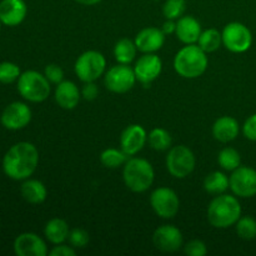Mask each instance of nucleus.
Instances as JSON below:
<instances>
[{
  "label": "nucleus",
  "instance_id": "20e7f679",
  "mask_svg": "<svg viewBox=\"0 0 256 256\" xmlns=\"http://www.w3.org/2000/svg\"><path fill=\"white\" fill-rule=\"evenodd\" d=\"M122 179L132 192H145L152 188L155 179L152 165L142 158H129L124 164Z\"/></svg>",
  "mask_w": 256,
  "mask_h": 256
},
{
  "label": "nucleus",
  "instance_id": "a878e982",
  "mask_svg": "<svg viewBox=\"0 0 256 256\" xmlns=\"http://www.w3.org/2000/svg\"><path fill=\"white\" fill-rule=\"evenodd\" d=\"M222 32L218 29H214V28H210V29L202 32L199 40H198V45H199L206 54L208 52H216V50L222 46Z\"/></svg>",
  "mask_w": 256,
  "mask_h": 256
},
{
  "label": "nucleus",
  "instance_id": "ea45409f",
  "mask_svg": "<svg viewBox=\"0 0 256 256\" xmlns=\"http://www.w3.org/2000/svg\"><path fill=\"white\" fill-rule=\"evenodd\" d=\"M75 2H76L78 4L85 5V6H92V5L99 4L102 0H75Z\"/></svg>",
  "mask_w": 256,
  "mask_h": 256
},
{
  "label": "nucleus",
  "instance_id": "9b49d317",
  "mask_svg": "<svg viewBox=\"0 0 256 256\" xmlns=\"http://www.w3.org/2000/svg\"><path fill=\"white\" fill-rule=\"evenodd\" d=\"M230 190L235 196L248 199L256 195V170L250 166H242L232 172L229 176Z\"/></svg>",
  "mask_w": 256,
  "mask_h": 256
},
{
  "label": "nucleus",
  "instance_id": "4468645a",
  "mask_svg": "<svg viewBox=\"0 0 256 256\" xmlns=\"http://www.w3.org/2000/svg\"><path fill=\"white\" fill-rule=\"evenodd\" d=\"M155 248L162 252H175L182 246V234L174 225H162L152 234Z\"/></svg>",
  "mask_w": 256,
  "mask_h": 256
},
{
  "label": "nucleus",
  "instance_id": "423d86ee",
  "mask_svg": "<svg viewBox=\"0 0 256 256\" xmlns=\"http://www.w3.org/2000/svg\"><path fill=\"white\" fill-rule=\"evenodd\" d=\"M106 60L102 52L96 50H88L76 59L74 70L76 76L82 82H95L105 72Z\"/></svg>",
  "mask_w": 256,
  "mask_h": 256
},
{
  "label": "nucleus",
  "instance_id": "aec40b11",
  "mask_svg": "<svg viewBox=\"0 0 256 256\" xmlns=\"http://www.w3.org/2000/svg\"><path fill=\"white\" fill-rule=\"evenodd\" d=\"M178 39L185 45L195 44L199 40L202 34V25L199 20L195 19L192 15H182L176 22V30H175Z\"/></svg>",
  "mask_w": 256,
  "mask_h": 256
},
{
  "label": "nucleus",
  "instance_id": "58836bf2",
  "mask_svg": "<svg viewBox=\"0 0 256 256\" xmlns=\"http://www.w3.org/2000/svg\"><path fill=\"white\" fill-rule=\"evenodd\" d=\"M162 32H164L165 35L172 34V32H175V30H176V22H175V20L166 19V22L162 24Z\"/></svg>",
  "mask_w": 256,
  "mask_h": 256
},
{
  "label": "nucleus",
  "instance_id": "1a4fd4ad",
  "mask_svg": "<svg viewBox=\"0 0 256 256\" xmlns=\"http://www.w3.org/2000/svg\"><path fill=\"white\" fill-rule=\"evenodd\" d=\"M150 205L158 216L162 219H172L179 212L180 200L174 190L160 186L150 195Z\"/></svg>",
  "mask_w": 256,
  "mask_h": 256
},
{
  "label": "nucleus",
  "instance_id": "cd10ccee",
  "mask_svg": "<svg viewBox=\"0 0 256 256\" xmlns=\"http://www.w3.org/2000/svg\"><path fill=\"white\" fill-rule=\"evenodd\" d=\"M218 162L225 172H234L242 165V156L236 149L228 146L220 150L218 155Z\"/></svg>",
  "mask_w": 256,
  "mask_h": 256
},
{
  "label": "nucleus",
  "instance_id": "39448f33",
  "mask_svg": "<svg viewBox=\"0 0 256 256\" xmlns=\"http://www.w3.org/2000/svg\"><path fill=\"white\" fill-rule=\"evenodd\" d=\"M18 92L28 102H42L49 98L52 88L44 74L35 70H26L18 79Z\"/></svg>",
  "mask_w": 256,
  "mask_h": 256
},
{
  "label": "nucleus",
  "instance_id": "f8f14e48",
  "mask_svg": "<svg viewBox=\"0 0 256 256\" xmlns=\"http://www.w3.org/2000/svg\"><path fill=\"white\" fill-rule=\"evenodd\" d=\"M0 122L8 130L24 129L32 122V109L25 102H14L5 108Z\"/></svg>",
  "mask_w": 256,
  "mask_h": 256
},
{
  "label": "nucleus",
  "instance_id": "f257e3e1",
  "mask_svg": "<svg viewBox=\"0 0 256 256\" xmlns=\"http://www.w3.org/2000/svg\"><path fill=\"white\" fill-rule=\"evenodd\" d=\"M39 164V152L32 142H20L12 145L2 159V170L12 180H26Z\"/></svg>",
  "mask_w": 256,
  "mask_h": 256
},
{
  "label": "nucleus",
  "instance_id": "b1692460",
  "mask_svg": "<svg viewBox=\"0 0 256 256\" xmlns=\"http://www.w3.org/2000/svg\"><path fill=\"white\" fill-rule=\"evenodd\" d=\"M230 188L229 176L222 172H212L204 179V189L208 194H224Z\"/></svg>",
  "mask_w": 256,
  "mask_h": 256
},
{
  "label": "nucleus",
  "instance_id": "c9c22d12",
  "mask_svg": "<svg viewBox=\"0 0 256 256\" xmlns=\"http://www.w3.org/2000/svg\"><path fill=\"white\" fill-rule=\"evenodd\" d=\"M242 134L250 142H256V114L250 115L242 125Z\"/></svg>",
  "mask_w": 256,
  "mask_h": 256
},
{
  "label": "nucleus",
  "instance_id": "0eeeda50",
  "mask_svg": "<svg viewBox=\"0 0 256 256\" xmlns=\"http://www.w3.org/2000/svg\"><path fill=\"white\" fill-rule=\"evenodd\" d=\"M195 155L185 145H176L170 148L166 155V169L172 176L176 179H185L195 169Z\"/></svg>",
  "mask_w": 256,
  "mask_h": 256
},
{
  "label": "nucleus",
  "instance_id": "ddd939ff",
  "mask_svg": "<svg viewBox=\"0 0 256 256\" xmlns=\"http://www.w3.org/2000/svg\"><path fill=\"white\" fill-rule=\"evenodd\" d=\"M132 69H134L138 82L148 86L160 76L162 70V62L154 52H148L136 60Z\"/></svg>",
  "mask_w": 256,
  "mask_h": 256
},
{
  "label": "nucleus",
  "instance_id": "7ed1b4c3",
  "mask_svg": "<svg viewBox=\"0 0 256 256\" xmlns=\"http://www.w3.org/2000/svg\"><path fill=\"white\" fill-rule=\"evenodd\" d=\"M206 52L195 44H188L176 52L174 58V69L185 79H196L208 69Z\"/></svg>",
  "mask_w": 256,
  "mask_h": 256
},
{
  "label": "nucleus",
  "instance_id": "f03ea898",
  "mask_svg": "<svg viewBox=\"0 0 256 256\" xmlns=\"http://www.w3.org/2000/svg\"><path fill=\"white\" fill-rule=\"evenodd\" d=\"M208 222L216 229L234 226L242 218V205L236 196L228 194L216 195L208 206Z\"/></svg>",
  "mask_w": 256,
  "mask_h": 256
},
{
  "label": "nucleus",
  "instance_id": "4c0bfd02",
  "mask_svg": "<svg viewBox=\"0 0 256 256\" xmlns=\"http://www.w3.org/2000/svg\"><path fill=\"white\" fill-rule=\"evenodd\" d=\"M75 254L76 252H75L74 248L65 245L64 242L54 246V249L49 252L50 256H75Z\"/></svg>",
  "mask_w": 256,
  "mask_h": 256
},
{
  "label": "nucleus",
  "instance_id": "c756f323",
  "mask_svg": "<svg viewBox=\"0 0 256 256\" xmlns=\"http://www.w3.org/2000/svg\"><path fill=\"white\" fill-rule=\"evenodd\" d=\"M236 234L242 240H254L256 238V220L252 216H242L235 224Z\"/></svg>",
  "mask_w": 256,
  "mask_h": 256
},
{
  "label": "nucleus",
  "instance_id": "dca6fc26",
  "mask_svg": "<svg viewBox=\"0 0 256 256\" xmlns=\"http://www.w3.org/2000/svg\"><path fill=\"white\" fill-rule=\"evenodd\" d=\"M14 252L18 256H46L48 246L39 235L22 232L15 239Z\"/></svg>",
  "mask_w": 256,
  "mask_h": 256
},
{
  "label": "nucleus",
  "instance_id": "e433bc0d",
  "mask_svg": "<svg viewBox=\"0 0 256 256\" xmlns=\"http://www.w3.org/2000/svg\"><path fill=\"white\" fill-rule=\"evenodd\" d=\"M98 94H99V88H98V85L94 82H84V86L82 89V96L85 100H89V102L95 100Z\"/></svg>",
  "mask_w": 256,
  "mask_h": 256
},
{
  "label": "nucleus",
  "instance_id": "4be33fe9",
  "mask_svg": "<svg viewBox=\"0 0 256 256\" xmlns=\"http://www.w3.org/2000/svg\"><path fill=\"white\" fill-rule=\"evenodd\" d=\"M20 192L25 202L30 204H42L46 200L48 190L46 186L40 180L26 179L20 186Z\"/></svg>",
  "mask_w": 256,
  "mask_h": 256
},
{
  "label": "nucleus",
  "instance_id": "79ce46f5",
  "mask_svg": "<svg viewBox=\"0 0 256 256\" xmlns=\"http://www.w3.org/2000/svg\"><path fill=\"white\" fill-rule=\"evenodd\" d=\"M150 2H159V0H150Z\"/></svg>",
  "mask_w": 256,
  "mask_h": 256
},
{
  "label": "nucleus",
  "instance_id": "412c9836",
  "mask_svg": "<svg viewBox=\"0 0 256 256\" xmlns=\"http://www.w3.org/2000/svg\"><path fill=\"white\" fill-rule=\"evenodd\" d=\"M240 132V125L235 118L225 116L219 118L212 125V136L220 142H230L238 138Z\"/></svg>",
  "mask_w": 256,
  "mask_h": 256
},
{
  "label": "nucleus",
  "instance_id": "6e6552de",
  "mask_svg": "<svg viewBox=\"0 0 256 256\" xmlns=\"http://www.w3.org/2000/svg\"><path fill=\"white\" fill-rule=\"evenodd\" d=\"M222 45L229 52L242 54L248 52L252 45V34L249 28L239 22H229L222 32Z\"/></svg>",
  "mask_w": 256,
  "mask_h": 256
},
{
  "label": "nucleus",
  "instance_id": "5701e85b",
  "mask_svg": "<svg viewBox=\"0 0 256 256\" xmlns=\"http://www.w3.org/2000/svg\"><path fill=\"white\" fill-rule=\"evenodd\" d=\"M45 238L49 240L52 244L59 245L62 244L65 240H68L70 234L69 225L65 220L59 219V218H54V219L49 220L44 228Z\"/></svg>",
  "mask_w": 256,
  "mask_h": 256
},
{
  "label": "nucleus",
  "instance_id": "393cba45",
  "mask_svg": "<svg viewBox=\"0 0 256 256\" xmlns=\"http://www.w3.org/2000/svg\"><path fill=\"white\" fill-rule=\"evenodd\" d=\"M138 52V48L135 42L130 39H122L115 44L114 46V58L119 64L129 65L135 59Z\"/></svg>",
  "mask_w": 256,
  "mask_h": 256
},
{
  "label": "nucleus",
  "instance_id": "9d476101",
  "mask_svg": "<svg viewBox=\"0 0 256 256\" xmlns=\"http://www.w3.org/2000/svg\"><path fill=\"white\" fill-rule=\"evenodd\" d=\"M136 76L132 68L126 64H118L110 68L104 78V84L108 90L115 94H125L134 88Z\"/></svg>",
  "mask_w": 256,
  "mask_h": 256
},
{
  "label": "nucleus",
  "instance_id": "c85d7f7f",
  "mask_svg": "<svg viewBox=\"0 0 256 256\" xmlns=\"http://www.w3.org/2000/svg\"><path fill=\"white\" fill-rule=\"evenodd\" d=\"M129 156L122 152V149H115V148H109L105 149L100 154V162L105 168L109 169H116V168L122 166L128 162Z\"/></svg>",
  "mask_w": 256,
  "mask_h": 256
},
{
  "label": "nucleus",
  "instance_id": "f3484780",
  "mask_svg": "<svg viewBox=\"0 0 256 256\" xmlns=\"http://www.w3.org/2000/svg\"><path fill=\"white\" fill-rule=\"evenodd\" d=\"M134 42L139 52H144V54L155 52L164 46L165 34L159 28L148 26L138 32Z\"/></svg>",
  "mask_w": 256,
  "mask_h": 256
},
{
  "label": "nucleus",
  "instance_id": "6ab92c4d",
  "mask_svg": "<svg viewBox=\"0 0 256 256\" xmlns=\"http://www.w3.org/2000/svg\"><path fill=\"white\" fill-rule=\"evenodd\" d=\"M54 98L60 108L65 110H72L79 104L82 92L75 82H70V80H62L60 84L56 85Z\"/></svg>",
  "mask_w": 256,
  "mask_h": 256
},
{
  "label": "nucleus",
  "instance_id": "2eb2a0df",
  "mask_svg": "<svg viewBox=\"0 0 256 256\" xmlns=\"http://www.w3.org/2000/svg\"><path fill=\"white\" fill-rule=\"evenodd\" d=\"M148 142L146 130L139 124H132L120 135V148L128 156H134L142 152Z\"/></svg>",
  "mask_w": 256,
  "mask_h": 256
},
{
  "label": "nucleus",
  "instance_id": "7c9ffc66",
  "mask_svg": "<svg viewBox=\"0 0 256 256\" xmlns=\"http://www.w3.org/2000/svg\"><path fill=\"white\" fill-rule=\"evenodd\" d=\"M186 9V0H165L162 5V14L169 20H178L184 15Z\"/></svg>",
  "mask_w": 256,
  "mask_h": 256
},
{
  "label": "nucleus",
  "instance_id": "72a5a7b5",
  "mask_svg": "<svg viewBox=\"0 0 256 256\" xmlns=\"http://www.w3.org/2000/svg\"><path fill=\"white\" fill-rule=\"evenodd\" d=\"M44 75L49 80L50 84H60L64 80V70L58 64H49L45 66Z\"/></svg>",
  "mask_w": 256,
  "mask_h": 256
},
{
  "label": "nucleus",
  "instance_id": "a19ab883",
  "mask_svg": "<svg viewBox=\"0 0 256 256\" xmlns=\"http://www.w3.org/2000/svg\"><path fill=\"white\" fill-rule=\"evenodd\" d=\"M2 20H0V29H2Z\"/></svg>",
  "mask_w": 256,
  "mask_h": 256
},
{
  "label": "nucleus",
  "instance_id": "a211bd4d",
  "mask_svg": "<svg viewBox=\"0 0 256 256\" xmlns=\"http://www.w3.org/2000/svg\"><path fill=\"white\" fill-rule=\"evenodd\" d=\"M28 14L26 2L24 0H2L0 2V20L6 26L22 24Z\"/></svg>",
  "mask_w": 256,
  "mask_h": 256
},
{
  "label": "nucleus",
  "instance_id": "f704fd0d",
  "mask_svg": "<svg viewBox=\"0 0 256 256\" xmlns=\"http://www.w3.org/2000/svg\"><path fill=\"white\" fill-rule=\"evenodd\" d=\"M184 252L189 256H205L208 254V248L204 242L195 239L185 244Z\"/></svg>",
  "mask_w": 256,
  "mask_h": 256
},
{
  "label": "nucleus",
  "instance_id": "473e14b6",
  "mask_svg": "<svg viewBox=\"0 0 256 256\" xmlns=\"http://www.w3.org/2000/svg\"><path fill=\"white\" fill-rule=\"evenodd\" d=\"M70 245L72 248H76V249H82V248L86 246L90 242V236L89 232L84 229H80V228H76V229L70 230L69 238Z\"/></svg>",
  "mask_w": 256,
  "mask_h": 256
},
{
  "label": "nucleus",
  "instance_id": "bb28decb",
  "mask_svg": "<svg viewBox=\"0 0 256 256\" xmlns=\"http://www.w3.org/2000/svg\"><path fill=\"white\" fill-rule=\"evenodd\" d=\"M148 142L149 145L156 152H164L172 148V135L168 130L162 128H155L148 135Z\"/></svg>",
  "mask_w": 256,
  "mask_h": 256
},
{
  "label": "nucleus",
  "instance_id": "2f4dec72",
  "mask_svg": "<svg viewBox=\"0 0 256 256\" xmlns=\"http://www.w3.org/2000/svg\"><path fill=\"white\" fill-rule=\"evenodd\" d=\"M22 75L20 68L12 62H0V82L2 84H12L18 82Z\"/></svg>",
  "mask_w": 256,
  "mask_h": 256
}]
</instances>
